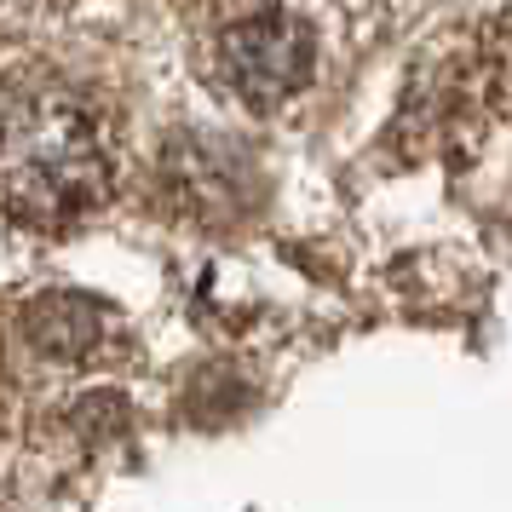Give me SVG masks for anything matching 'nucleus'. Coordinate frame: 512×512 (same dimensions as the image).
<instances>
[{"mask_svg": "<svg viewBox=\"0 0 512 512\" xmlns=\"http://www.w3.org/2000/svg\"><path fill=\"white\" fill-rule=\"evenodd\" d=\"M110 196V156L93 116L64 93L12 98L0 110V213L29 231H58Z\"/></svg>", "mask_w": 512, "mask_h": 512, "instance_id": "nucleus-1", "label": "nucleus"}, {"mask_svg": "<svg viewBox=\"0 0 512 512\" xmlns=\"http://www.w3.org/2000/svg\"><path fill=\"white\" fill-rule=\"evenodd\" d=\"M219 58H225V81L248 98L254 110H271L288 93H300L311 81V64H317V41L300 18L288 12H265V18H248V24H231L225 41H219Z\"/></svg>", "mask_w": 512, "mask_h": 512, "instance_id": "nucleus-2", "label": "nucleus"}, {"mask_svg": "<svg viewBox=\"0 0 512 512\" xmlns=\"http://www.w3.org/2000/svg\"><path fill=\"white\" fill-rule=\"evenodd\" d=\"M24 334L29 346L58 357V363H87L110 334V305L87 300V294H41L24 311Z\"/></svg>", "mask_w": 512, "mask_h": 512, "instance_id": "nucleus-3", "label": "nucleus"}]
</instances>
